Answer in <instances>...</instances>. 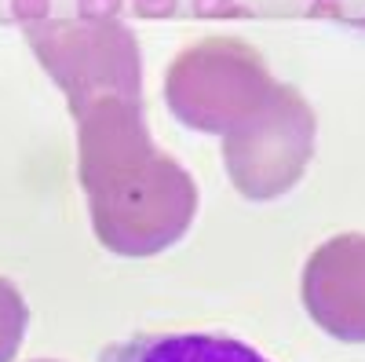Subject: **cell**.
<instances>
[{
    "label": "cell",
    "instance_id": "obj_1",
    "mask_svg": "<svg viewBox=\"0 0 365 362\" xmlns=\"http://www.w3.org/2000/svg\"><path fill=\"white\" fill-rule=\"evenodd\" d=\"M26 41L34 48L37 63L55 77L66 92L70 110H84L88 103L120 96L139 99L143 59L135 34L120 22H81L73 19H48L26 29Z\"/></svg>",
    "mask_w": 365,
    "mask_h": 362
},
{
    "label": "cell",
    "instance_id": "obj_7",
    "mask_svg": "<svg viewBox=\"0 0 365 362\" xmlns=\"http://www.w3.org/2000/svg\"><path fill=\"white\" fill-rule=\"evenodd\" d=\"M132 11L135 19H146V22H165V19H175L179 0H132Z\"/></svg>",
    "mask_w": 365,
    "mask_h": 362
},
{
    "label": "cell",
    "instance_id": "obj_6",
    "mask_svg": "<svg viewBox=\"0 0 365 362\" xmlns=\"http://www.w3.org/2000/svg\"><path fill=\"white\" fill-rule=\"evenodd\" d=\"M8 4H11V19L22 22L26 29L48 22V15H51V0H8Z\"/></svg>",
    "mask_w": 365,
    "mask_h": 362
},
{
    "label": "cell",
    "instance_id": "obj_5",
    "mask_svg": "<svg viewBox=\"0 0 365 362\" xmlns=\"http://www.w3.org/2000/svg\"><path fill=\"white\" fill-rule=\"evenodd\" d=\"M125 8V0H77V19L81 22H113Z\"/></svg>",
    "mask_w": 365,
    "mask_h": 362
},
{
    "label": "cell",
    "instance_id": "obj_2",
    "mask_svg": "<svg viewBox=\"0 0 365 362\" xmlns=\"http://www.w3.org/2000/svg\"><path fill=\"white\" fill-rule=\"evenodd\" d=\"M270 92L274 84L263 55L234 37H208L179 51L165 81L172 114L197 129H220L230 114L267 99Z\"/></svg>",
    "mask_w": 365,
    "mask_h": 362
},
{
    "label": "cell",
    "instance_id": "obj_3",
    "mask_svg": "<svg viewBox=\"0 0 365 362\" xmlns=\"http://www.w3.org/2000/svg\"><path fill=\"white\" fill-rule=\"evenodd\" d=\"M99 362H270L227 333H135L103 351Z\"/></svg>",
    "mask_w": 365,
    "mask_h": 362
},
{
    "label": "cell",
    "instance_id": "obj_4",
    "mask_svg": "<svg viewBox=\"0 0 365 362\" xmlns=\"http://www.w3.org/2000/svg\"><path fill=\"white\" fill-rule=\"evenodd\" d=\"M22 329H26V304L19 289L0 278V362H11L19 344H22Z\"/></svg>",
    "mask_w": 365,
    "mask_h": 362
},
{
    "label": "cell",
    "instance_id": "obj_8",
    "mask_svg": "<svg viewBox=\"0 0 365 362\" xmlns=\"http://www.w3.org/2000/svg\"><path fill=\"white\" fill-rule=\"evenodd\" d=\"M194 15L197 19H237L241 4L237 0H194Z\"/></svg>",
    "mask_w": 365,
    "mask_h": 362
}]
</instances>
